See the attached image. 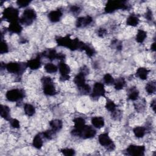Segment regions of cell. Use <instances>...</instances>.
Wrapping results in <instances>:
<instances>
[{"instance_id": "cell-32", "label": "cell", "mask_w": 156, "mask_h": 156, "mask_svg": "<svg viewBox=\"0 0 156 156\" xmlns=\"http://www.w3.org/2000/svg\"><path fill=\"white\" fill-rule=\"evenodd\" d=\"M116 104L112 100H107L105 105L106 108L110 112L113 113L116 110Z\"/></svg>"}, {"instance_id": "cell-7", "label": "cell", "mask_w": 156, "mask_h": 156, "mask_svg": "<svg viewBox=\"0 0 156 156\" xmlns=\"http://www.w3.org/2000/svg\"><path fill=\"white\" fill-rule=\"evenodd\" d=\"M127 153L130 155L140 156L143 155L145 151V147L144 146L130 145L127 149Z\"/></svg>"}, {"instance_id": "cell-22", "label": "cell", "mask_w": 156, "mask_h": 156, "mask_svg": "<svg viewBox=\"0 0 156 156\" xmlns=\"http://www.w3.org/2000/svg\"><path fill=\"white\" fill-rule=\"evenodd\" d=\"M1 116L5 120H10V108L8 106L1 105Z\"/></svg>"}, {"instance_id": "cell-14", "label": "cell", "mask_w": 156, "mask_h": 156, "mask_svg": "<svg viewBox=\"0 0 156 156\" xmlns=\"http://www.w3.org/2000/svg\"><path fill=\"white\" fill-rule=\"evenodd\" d=\"M85 72L83 71L80 72L79 74H77L75 76L74 79V82L79 88H80V87L85 84Z\"/></svg>"}, {"instance_id": "cell-6", "label": "cell", "mask_w": 156, "mask_h": 156, "mask_svg": "<svg viewBox=\"0 0 156 156\" xmlns=\"http://www.w3.org/2000/svg\"><path fill=\"white\" fill-rule=\"evenodd\" d=\"M24 96V93L19 89H12L9 90L5 94V97L9 101L16 102L21 99Z\"/></svg>"}, {"instance_id": "cell-8", "label": "cell", "mask_w": 156, "mask_h": 156, "mask_svg": "<svg viewBox=\"0 0 156 156\" xmlns=\"http://www.w3.org/2000/svg\"><path fill=\"white\" fill-rule=\"evenodd\" d=\"M98 141L101 146L108 147V149L113 150L115 147L112 140H111V138H110L107 133L101 134L98 137Z\"/></svg>"}, {"instance_id": "cell-13", "label": "cell", "mask_w": 156, "mask_h": 156, "mask_svg": "<svg viewBox=\"0 0 156 156\" xmlns=\"http://www.w3.org/2000/svg\"><path fill=\"white\" fill-rule=\"evenodd\" d=\"M93 21L92 18L90 16H86L83 17H79L76 21V26L77 27H85L90 24Z\"/></svg>"}, {"instance_id": "cell-41", "label": "cell", "mask_w": 156, "mask_h": 156, "mask_svg": "<svg viewBox=\"0 0 156 156\" xmlns=\"http://www.w3.org/2000/svg\"><path fill=\"white\" fill-rule=\"evenodd\" d=\"M106 33H107V30H106L105 29H104V28H101V29H99L98 30V35H99V37H102L103 36H104V35L106 34Z\"/></svg>"}, {"instance_id": "cell-36", "label": "cell", "mask_w": 156, "mask_h": 156, "mask_svg": "<svg viewBox=\"0 0 156 156\" xmlns=\"http://www.w3.org/2000/svg\"><path fill=\"white\" fill-rule=\"evenodd\" d=\"M9 51V48L7 44L5 42L2 41L1 44V54H5L7 52Z\"/></svg>"}, {"instance_id": "cell-24", "label": "cell", "mask_w": 156, "mask_h": 156, "mask_svg": "<svg viewBox=\"0 0 156 156\" xmlns=\"http://www.w3.org/2000/svg\"><path fill=\"white\" fill-rule=\"evenodd\" d=\"M135 136L137 138H142L144 136L146 133V129L144 127L138 126L136 127L133 130Z\"/></svg>"}, {"instance_id": "cell-29", "label": "cell", "mask_w": 156, "mask_h": 156, "mask_svg": "<svg viewBox=\"0 0 156 156\" xmlns=\"http://www.w3.org/2000/svg\"><path fill=\"white\" fill-rule=\"evenodd\" d=\"M146 36H147L146 32L143 30L140 29L138 30L137 34L136 35V41L138 43H143L146 39Z\"/></svg>"}, {"instance_id": "cell-39", "label": "cell", "mask_w": 156, "mask_h": 156, "mask_svg": "<svg viewBox=\"0 0 156 156\" xmlns=\"http://www.w3.org/2000/svg\"><path fill=\"white\" fill-rule=\"evenodd\" d=\"M30 1H16V4L18 6L21 7H24L27 6L29 4H30Z\"/></svg>"}, {"instance_id": "cell-37", "label": "cell", "mask_w": 156, "mask_h": 156, "mask_svg": "<svg viewBox=\"0 0 156 156\" xmlns=\"http://www.w3.org/2000/svg\"><path fill=\"white\" fill-rule=\"evenodd\" d=\"M54 132H54V130H52L51 129V130H48L45 131L44 132H43V134L45 138H46L48 139H51V138H52V136L54 135Z\"/></svg>"}, {"instance_id": "cell-4", "label": "cell", "mask_w": 156, "mask_h": 156, "mask_svg": "<svg viewBox=\"0 0 156 156\" xmlns=\"http://www.w3.org/2000/svg\"><path fill=\"white\" fill-rule=\"evenodd\" d=\"M36 17L37 13L34 9H27L24 11L23 16L20 18L19 21L22 24L30 25Z\"/></svg>"}, {"instance_id": "cell-16", "label": "cell", "mask_w": 156, "mask_h": 156, "mask_svg": "<svg viewBox=\"0 0 156 156\" xmlns=\"http://www.w3.org/2000/svg\"><path fill=\"white\" fill-rule=\"evenodd\" d=\"M74 124V129L73 131H79L85 126V121L83 118L77 117L73 120Z\"/></svg>"}, {"instance_id": "cell-23", "label": "cell", "mask_w": 156, "mask_h": 156, "mask_svg": "<svg viewBox=\"0 0 156 156\" xmlns=\"http://www.w3.org/2000/svg\"><path fill=\"white\" fill-rule=\"evenodd\" d=\"M127 24L131 26H136L139 23V19L138 16L135 15H130L127 19Z\"/></svg>"}, {"instance_id": "cell-12", "label": "cell", "mask_w": 156, "mask_h": 156, "mask_svg": "<svg viewBox=\"0 0 156 156\" xmlns=\"http://www.w3.org/2000/svg\"><path fill=\"white\" fill-rule=\"evenodd\" d=\"M43 55L51 60H53L54 59L63 60L65 57V55L64 54H62L61 53H57L54 49H49L47 51H45L43 54Z\"/></svg>"}, {"instance_id": "cell-5", "label": "cell", "mask_w": 156, "mask_h": 156, "mask_svg": "<svg viewBox=\"0 0 156 156\" xmlns=\"http://www.w3.org/2000/svg\"><path fill=\"white\" fill-rule=\"evenodd\" d=\"M19 11L12 7H9L4 9L3 12V18L10 23L17 21L18 19Z\"/></svg>"}, {"instance_id": "cell-9", "label": "cell", "mask_w": 156, "mask_h": 156, "mask_svg": "<svg viewBox=\"0 0 156 156\" xmlns=\"http://www.w3.org/2000/svg\"><path fill=\"white\" fill-rule=\"evenodd\" d=\"M58 69L60 73V80L62 81L68 80L70 73L69 66L63 62H60L58 65Z\"/></svg>"}, {"instance_id": "cell-30", "label": "cell", "mask_w": 156, "mask_h": 156, "mask_svg": "<svg viewBox=\"0 0 156 156\" xmlns=\"http://www.w3.org/2000/svg\"><path fill=\"white\" fill-rule=\"evenodd\" d=\"M126 82L125 80L124 79V78H118L116 80H115L114 82V85H115V88L116 90H121L124 86L125 85Z\"/></svg>"}, {"instance_id": "cell-43", "label": "cell", "mask_w": 156, "mask_h": 156, "mask_svg": "<svg viewBox=\"0 0 156 156\" xmlns=\"http://www.w3.org/2000/svg\"><path fill=\"white\" fill-rule=\"evenodd\" d=\"M151 108H152V110H154V112L155 111V100L154 99L152 102H151Z\"/></svg>"}, {"instance_id": "cell-40", "label": "cell", "mask_w": 156, "mask_h": 156, "mask_svg": "<svg viewBox=\"0 0 156 156\" xmlns=\"http://www.w3.org/2000/svg\"><path fill=\"white\" fill-rule=\"evenodd\" d=\"M70 10L74 13H79L80 11V9L79 6L77 5H72L70 8Z\"/></svg>"}, {"instance_id": "cell-17", "label": "cell", "mask_w": 156, "mask_h": 156, "mask_svg": "<svg viewBox=\"0 0 156 156\" xmlns=\"http://www.w3.org/2000/svg\"><path fill=\"white\" fill-rule=\"evenodd\" d=\"M26 65H27V67L31 69H34V70L37 69L40 67V65H41L40 58H36L31 59L26 63Z\"/></svg>"}, {"instance_id": "cell-25", "label": "cell", "mask_w": 156, "mask_h": 156, "mask_svg": "<svg viewBox=\"0 0 156 156\" xmlns=\"http://www.w3.org/2000/svg\"><path fill=\"white\" fill-rule=\"evenodd\" d=\"M43 140L40 135V134L36 135L34 136L32 141V144L34 146V147L37 149H40L43 146Z\"/></svg>"}, {"instance_id": "cell-35", "label": "cell", "mask_w": 156, "mask_h": 156, "mask_svg": "<svg viewBox=\"0 0 156 156\" xmlns=\"http://www.w3.org/2000/svg\"><path fill=\"white\" fill-rule=\"evenodd\" d=\"M63 154V155H73L75 154V151L73 149H70V148H65V149H63L61 150Z\"/></svg>"}, {"instance_id": "cell-11", "label": "cell", "mask_w": 156, "mask_h": 156, "mask_svg": "<svg viewBox=\"0 0 156 156\" xmlns=\"http://www.w3.org/2000/svg\"><path fill=\"white\" fill-rule=\"evenodd\" d=\"M5 67L7 71L13 74H20L23 71V68L20 63L16 62H9L5 65Z\"/></svg>"}, {"instance_id": "cell-21", "label": "cell", "mask_w": 156, "mask_h": 156, "mask_svg": "<svg viewBox=\"0 0 156 156\" xmlns=\"http://www.w3.org/2000/svg\"><path fill=\"white\" fill-rule=\"evenodd\" d=\"M9 30L12 33L18 34V33H20L21 31L22 30V27L18 23V21L12 22V23H10V24L9 25Z\"/></svg>"}, {"instance_id": "cell-28", "label": "cell", "mask_w": 156, "mask_h": 156, "mask_svg": "<svg viewBox=\"0 0 156 156\" xmlns=\"http://www.w3.org/2000/svg\"><path fill=\"white\" fill-rule=\"evenodd\" d=\"M44 70L48 73H54L57 71L58 68L56 65H55L53 63H48L44 65Z\"/></svg>"}, {"instance_id": "cell-20", "label": "cell", "mask_w": 156, "mask_h": 156, "mask_svg": "<svg viewBox=\"0 0 156 156\" xmlns=\"http://www.w3.org/2000/svg\"><path fill=\"white\" fill-rule=\"evenodd\" d=\"M49 125L51 127V129L54 132L60 130L62 127V121L60 119H54L49 122Z\"/></svg>"}, {"instance_id": "cell-2", "label": "cell", "mask_w": 156, "mask_h": 156, "mask_svg": "<svg viewBox=\"0 0 156 156\" xmlns=\"http://www.w3.org/2000/svg\"><path fill=\"white\" fill-rule=\"evenodd\" d=\"M72 133L74 135L79 136L83 139H87L93 138L96 134V131L92 127L85 125L79 131H72Z\"/></svg>"}, {"instance_id": "cell-38", "label": "cell", "mask_w": 156, "mask_h": 156, "mask_svg": "<svg viewBox=\"0 0 156 156\" xmlns=\"http://www.w3.org/2000/svg\"><path fill=\"white\" fill-rule=\"evenodd\" d=\"M9 121H10V125L13 128L17 129V128L20 127V122L16 119H14V118L13 119H10Z\"/></svg>"}, {"instance_id": "cell-10", "label": "cell", "mask_w": 156, "mask_h": 156, "mask_svg": "<svg viewBox=\"0 0 156 156\" xmlns=\"http://www.w3.org/2000/svg\"><path fill=\"white\" fill-rule=\"evenodd\" d=\"M105 93V90L104 85L101 82H96L93 86L91 96L93 98H98L101 96H103Z\"/></svg>"}, {"instance_id": "cell-26", "label": "cell", "mask_w": 156, "mask_h": 156, "mask_svg": "<svg viewBox=\"0 0 156 156\" xmlns=\"http://www.w3.org/2000/svg\"><path fill=\"white\" fill-rule=\"evenodd\" d=\"M24 110L25 113L29 116L34 115L35 112V107L30 104H26L24 106Z\"/></svg>"}, {"instance_id": "cell-34", "label": "cell", "mask_w": 156, "mask_h": 156, "mask_svg": "<svg viewBox=\"0 0 156 156\" xmlns=\"http://www.w3.org/2000/svg\"><path fill=\"white\" fill-rule=\"evenodd\" d=\"M79 90L80 91L81 93H84V94H87V93H89L90 92V90H91V88L89 86V85L85 83V85H83V86L80 87L79 88Z\"/></svg>"}, {"instance_id": "cell-15", "label": "cell", "mask_w": 156, "mask_h": 156, "mask_svg": "<svg viewBox=\"0 0 156 156\" xmlns=\"http://www.w3.org/2000/svg\"><path fill=\"white\" fill-rule=\"evenodd\" d=\"M62 16V12L60 10H55L50 12L48 14V18L49 20L52 23H57L58 22L61 17Z\"/></svg>"}, {"instance_id": "cell-18", "label": "cell", "mask_w": 156, "mask_h": 156, "mask_svg": "<svg viewBox=\"0 0 156 156\" xmlns=\"http://www.w3.org/2000/svg\"><path fill=\"white\" fill-rule=\"evenodd\" d=\"M91 124L98 129H100L104 126V119L101 116H95L91 119Z\"/></svg>"}, {"instance_id": "cell-3", "label": "cell", "mask_w": 156, "mask_h": 156, "mask_svg": "<svg viewBox=\"0 0 156 156\" xmlns=\"http://www.w3.org/2000/svg\"><path fill=\"white\" fill-rule=\"evenodd\" d=\"M43 92L47 96H53L56 93L55 88L51 77L44 76L41 79Z\"/></svg>"}, {"instance_id": "cell-42", "label": "cell", "mask_w": 156, "mask_h": 156, "mask_svg": "<svg viewBox=\"0 0 156 156\" xmlns=\"http://www.w3.org/2000/svg\"><path fill=\"white\" fill-rule=\"evenodd\" d=\"M146 18H147L148 20H152V12H151L150 10H147V13H146Z\"/></svg>"}, {"instance_id": "cell-27", "label": "cell", "mask_w": 156, "mask_h": 156, "mask_svg": "<svg viewBox=\"0 0 156 156\" xmlns=\"http://www.w3.org/2000/svg\"><path fill=\"white\" fill-rule=\"evenodd\" d=\"M156 85L155 81H151L148 82L146 85V91L149 94H153L155 92Z\"/></svg>"}, {"instance_id": "cell-33", "label": "cell", "mask_w": 156, "mask_h": 156, "mask_svg": "<svg viewBox=\"0 0 156 156\" xmlns=\"http://www.w3.org/2000/svg\"><path fill=\"white\" fill-rule=\"evenodd\" d=\"M104 81L107 85H112L115 82V80L113 77L111 76V74L107 73L104 76Z\"/></svg>"}, {"instance_id": "cell-44", "label": "cell", "mask_w": 156, "mask_h": 156, "mask_svg": "<svg viewBox=\"0 0 156 156\" xmlns=\"http://www.w3.org/2000/svg\"><path fill=\"white\" fill-rule=\"evenodd\" d=\"M151 49L154 51H155V43H153L152 44H151Z\"/></svg>"}, {"instance_id": "cell-1", "label": "cell", "mask_w": 156, "mask_h": 156, "mask_svg": "<svg viewBox=\"0 0 156 156\" xmlns=\"http://www.w3.org/2000/svg\"><path fill=\"white\" fill-rule=\"evenodd\" d=\"M129 5L125 1H108L105 5V11L106 13H112L118 9H127Z\"/></svg>"}, {"instance_id": "cell-31", "label": "cell", "mask_w": 156, "mask_h": 156, "mask_svg": "<svg viewBox=\"0 0 156 156\" xmlns=\"http://www.w3.org/2000/svg\"><path fill=\"white\" fill-rule=\"evenodd\" d=\"M139 95V92L135 88H132L130 89L129 93V95H128V98L130 100L132 101H135L136 100Z\"/></svg>"}, {"instance_id": "cell-19", "label": "cell", "mask_w": 156, "mask_h": 156, "mask_svg": "<svg viewBox=\"0 0 156 156\" xmlns=\"http://www.w3.org/2000/svg\"><path fill=\"white\" fill-rule=\"evenodd\" d=\"M149 73V70H148L147 68L144 67H140L137 69L136 75L141 80H145L147 79Z\"/></svg>"}]
</instances>
